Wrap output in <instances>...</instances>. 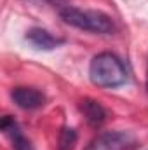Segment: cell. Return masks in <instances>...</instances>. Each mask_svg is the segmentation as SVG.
<instances>
[{
    "mask_svg": "<svg viewBox=\"0 0 148 150\" xmlns=\"http://www.w3.org/2000/svg\"><path fill=\"white\" fill-rule=\"evenodd\" d=\"M25 38L37 51H54V49H58L59 45L65 44V38L54 37V35H51L44 28H30L26 32Z\"/></svg>",
    "mask_w": 148,
    "mask_h": 150,
    "instance_id": "5",
    "label": "cell"
},
{
    "mask_svg": "<svg viewBox=\"0 0 148 150\" xmlns=\"http://www.w3.org/2000/svg\"><path fill=\"white\" fill-rule=\"evenodd\" d=\"M147 94H148V70H147Z\"/></svg>",
    "mask_w": 148,
    "mask_h": 150,
    "instance_id": "10",
    "label": "cell"
},
{
    "mask_svg": "<svg viewBox=\"0 0 148 150\" xmlns=\"http://www.w3.org/2000/svg\"><path fill=\"white\" fill-rule=\"evenodd\" d=\"M0 129L4 131L5 136H9V140H11L14 150H33L30 140L23 134V131H21L19 124L14 120V117L4 115L2 120H0Z\"/></svg>",
    "mask_w": 148,
    "mask_h": 150,
    "instance_id": "6",
    "label": "cell"
},
{
    "mask_svg": "<svg viewBox=\"0 0 148 150\" xmlns=\"http://www.w3.org/2000/svg\"><path fill=\"white\" fill-rule=\"evenodd\" d=\"M44 2H49V4H54V5H66V0H44Z\"/></svg>",
    "mask_w": 148,
    "mask_h": 150,
    "instance_id": "9",
    "label": "cell"
},
{
    "mask_svg": "<svg viewBox=\"0 0 148 150\" xmlns=\"http://www.w3.org/2000/svg\"><path fill=\"white\" fill-rule=\"evenodd\" d=\"M11 98L23 110H37L45 103V96L42 91H38L35 87H25V86L14 87L11 93Z\"/></svg>",
    "mask_w": 148,
    "mask_h": 150,
    "instance_id": "4",
    "label": "cell"
},
{
    "mask_svg": "<svg viewBox=\"0 0 148 150\" xmlns=\"http://www.w3.org/2000/svg\"><path fill=\"white\" fill-rule=\"evenodd\" d=\"M78 108L91 127H99L106 120V110L103 108V105L99 101H96L92 98H84L78 103Z\"/></svg>",
    "mask_w": 148,
    "mask_h": 150,
    "instance_id": "7",
    "label": "cell"
},
{
    "mask_svg": "<svg viewBox=\"0 0 148 150\" xmlns=\"http://www.w3.org/2000/svg\"><path fill=\"white\" fill-rule=\"evenodd\" d=\"M89 79L98 87H118L127 82V70L115 54L99 52L89 65Z\"/></svg>",
    "mask_w": 148,
    "mask_h": 150,
    "instance_id": "1",
    "label": "cell"
},
{
    "mask_svg": "<svg viewBox=\"0 0 148 150\" xmlns=\"http://www.w3.org/2000/svg\"><path fill=\"white\" fill-rule=\"evenodd\" d=\"M77 145V131L73 127H63L59 134L58 150H73Z\"/></svg>",
    "mask_w": 148,
    "mask_h": 150,
    "instance_id": "8",
    "label": "cell"
},
{
    "mask_svg": "<svg viewBox=\"0 0 148 150\" xmlns=\"http://www.w3.org/2000/svg\"><path fill=\"white\" fill-rule=\"evenodd\" d=\"M138 147L136 138L127 131H105L98 134L84 150H134Z\"/></svg>",
    "mask_w": 148,
    "mask_h": 150,
    "instance_id": "3",
    "label": "cell"
},
{
    "mask_svg": "<svg viewBox=\"0 0 148 150\" xmlns=\"http://www.w3.org/2000/svg\"><path fill=\"white\" fill-rule=\"evenodd\" d=\"M61 19L84 32H92L99 35H110L115 32V23L108 14L101 11H82L73 5H65L59 9Z\"/></svg>",
    "mask_w": 148,
    "mask_h": 150,
    "instance_id": "2",
    "label": "cell"
}]
</instances>
